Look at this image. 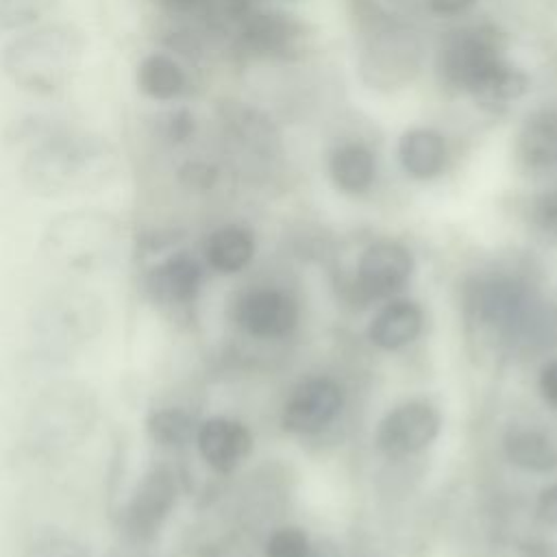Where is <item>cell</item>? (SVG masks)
<instances>
[{
  "label": "cell",
  "instance_id": "7",
  "mask_svg": "<svg viewBox=\"0 0 557 557\" xmlns=\"http://www.w3.org/2000/svg\"><path fill=\"white\" fill-rule=\"evenodd\" d=\"M440 431L437 413L424 403L396 407L376 431V446L389 457H405L422 450Z\"/></svg>",
  "mask_w": 557,
  "mask_h": 557
},
{
  "label": "cell",
  "instance_id": "19",
  "mask_svg": "<svg viewBox=\"0 0 557 557\" xmlns=\"http://www.w3.org/2000/svg\"><path fill=\"white\" fill-rule=\"evenodd\" d=\"M255 255V239L242 226H222L205 244V257L215 272L233 274L248 265Z\"/></svg>",
  "mask_w": 557,
  "mask_h": 557
},
{
  "label": "cell",
  "instance_id": "6",
  "mask_svg": "<svg viewBox=\"0 0 557 557\" xmlns=\"http://www.w3.org/2000/svg\"><path fill=\"white\" fill-rule=\"evenodd\" d=\"M176 476L168 466H152L122 509V531L133 542L152 540L176 503Z\"/></svg>",
  "mask_w": 557,
  "mask_h": 557
},
{
  "label": "cell",
  "instance_id": "14",
  "mask_svg": "<svg viewBox=\"0 0 557 557\" xmlns=\"http://www.w3.org/2000/svg\"><path fill=\"white\" fill-rule=\"evenodd\" d=\"M398 159L409 176L433 178L446 163L444 137L433 128H411L398 141Z\"/></svg>",
  "mask_w": 557,
  "mask_h": 557
},
{
  "label": "cell",
  "instance_id": "18",
  "mask_svg": "<svg viewBox=\"0 0 557 557\" xmlns=\"http://www.w3.org/2000/svg\"><path fill=\"white\" fill-rule=\"evenodd\" d=\"M298 24L283 13H252L244 20L242 39L244 44L263 54L283 52L298 37Z\"/></svg>",
  "mask_w": 557,
  "mask_h": 557
},
{
  "label": "cell",
  "instance_id": "26",
  "mask_svg": "<svg viewBox=\"0 0 557 557\" xmlns=\"http://www.w3.org/2000/svg\"><path fill=\"white\" fill-rule=\"evenodd\" d=\"M531 218L542 233L557 237V189L535 198L531 207Z\"/></svg>",
  "mask_w": 557,
  "mask_h": 557
},
{
  "label": "cell",
  "instance_id": "24",
  "mask_svg": "<svg viewBox=\"0 0 557 557\" xmlns=\"http://www.w3.org/2000/svg\"><path fill=\"white\" fill-rule=\"evenodd\" d=\"M524 91H527V76L518 67L505 63L487 83V87L479 94V100L487 104H505L520 98Z\"/></svg>",
  "mask_w": 557,
  "mask_h": 557
},
{
  "label": "cell",
  "instance_id": "1",
  "mask_svg": "<svg viewBox=\"0 0 557 557\" xmlns=\"http://www.w3.org/2000/svg\"><path fill=\"white\" fill-rule=\"evenodd\" d=\"M115 168V148L102 135L63 124L26 150L20 174L33 194L57 198L100 187Z\"/></svg>",
  "mask_w": 557,
  "mask_h": 557
},
{
  "label": "cell",
  "instance_id": "27",
  "mask_svg": "<svg viewBox=\"0 0 557 557\" xmlns=\"http://www.w3.org/2000/svg\"><path fill=\"white\" fill-rule=\"evenodd\" d=\"M178 174L181 181L194 189H207L218 178V170L207 161H187Z\"/></svg>",
  "mask_w": 557,
  "mask_h": 557
},
{
  "label": "cell",
  "instance_id": "4",
  "mask_svg": "<svg viewBox=\"0 0 557 557\" xmlns=\"http://www.w3.org/2000/svg\"><path fill=\"white\" fill-rule=\"evenodd\" d=\"M505 63L498 37L483 28L461 30L440 52L444 81L472 96H479Z\"/></svg>",
  "mask_w": 557,
  "mask_h": 557
},
{
  "label": "cell",
  "instance_id": "28",
  "mask_svg": "<svg viewBox=\"0 0 557 557\" xmlns=\"http://www.w3.org/2000/svg\"><path fill=\"white\" fill-rule=\"evenodd\" d=\"M194 115L187 109H176L165 115V137L172 144H183L194 135Z\"/></svg>",
  "mask_w": 557,
  "mask_h": 557
},
{
  "label": "cell",
  "instance_id": "12",
  "mask_svg": "<svg viewBox=\"0 0 557 557\" xmlns=\"http://www.w3.org/2000/svg\"><path fill=\"white\" fill-rule=\"evenodd\" d=\"M196 444L213 470L231 472L250 453L252 437L237 420L209 418L196 426Z\"/></svg>",
  "mask_w": 557,
  "mask_h": 557
},
{
  "label": "cell",
  "instance_id": "5",
  "mask_svg": "<svg viewBox=\"0 0 557 557\" xmlns=\"http://www.w3.org/2000/svg\"><path fill=\"white\" fill-rule=\"evenodd\" d=\"M115 239L117 224L109 215L76 211L50 224L46 246L57 261L70 268H89L115 246Z\"/></svg>",
  "mask_w": 557,
  "mask_h": 557
},
{
  "label": "cell",
  "instance_id": "16",
  "mask_svg": "<svg viewBox=\"0 0 557 557\" xmlns=\"http://www.w3.org/2000/svg\"><path fill=\"white\" fill-rule=\"evenodd\" d=\"M518 154L531 168L557 163V109H542L527 117L518 135Z\"/></svg>",
  "mask_w": 557,
  "mask_h": 557
},
{
  "label": "cell",
  "instance_id": "25",
  "mask_svg": "<svg viewBox=\"0 0 557 557\" xmlns=\"http://www.w3.org/2000/svg\"><path fill=\"white\" fill-rule=\"evenodd\" d=\"M309 553L307 535L294 527L274 531L265 544V557H309Z\"/></svg>",
  "mask_w": 557,
  "mask_h": 557
},
{
  "label": "cell",
  "instance_id": "20",
  "mask_svg": "<svg viewBox=\"0 0 557 557\" xmlns=\"http://www.w3.org/2000/svg\"><path fill=\"white\" fill-rule=\"evenodd\" d=\"M505 448L513 463L531 470H546L557 459L550 442L537 431H511L505 440Z\"/></svg>",
  "mask_w": 557,
  "mask_h": 557
},
{
  "label": "cell",
  "instance_id": "32",
  "mask_svg": "<svg viewBox=\"0 0 557 557\" xmlns=\"http://www.w3.org/2000/svg\"><path fill=\"white\" fill-rule=\"evenodd\" d=\"M163 9L172 11V13H187L191 9H196L198 4H202L205 0H157Z\"/></svg>",
  "mask_w": 557,
  "mask_h": 557
},
{
  "label": "cell",
  "instance_id": "2",
  "mask_svg": "<svg viewBox=\"0 0 557 557\" xmlns=\"http://www.w3.org/2000/svg\"><path fill=\"white\" fill-rule=\"evenodd\" d=\"M85 50V33L76 24L41 22L7 41L0 67L20 91L50 98L63 94L76 81Z\"/></svg>",
  "mask_w": 557,
  "mask_h": 557
},
{
  "label": "cell",
  "instance_id": "23",
  "mask_svg": "<svg viewBox=\"0 0 557 557\" xmlns=\"http://www.w3.org/2000/svg\"><path fill=\"white\" fill-rule=\"evenodd\" d=\"M22 557H94L76 537L61 531H41L26 544Z\"/></svg>",
  "mask_w": 557,
  "mask_h": 557
},
{
  "label": "cell",
  "instance_id": "29",
  "mask_svg": "<svg viewBox=\"0 0 557 557\" xmlns=\"http://www.w3.org/2000/svg\"><path fill=\"white\" fill-rule=\"evenodd\" d=\"M537 516L542 522L557 527V485H548L542 490L537 498Z\"/></svg>",
  "mask_w": 557,
  "mask_h": 557
},
{
  "label": "cell",
  "instance_id": "22",
  "mask_svg": "<svg viewBox=\"0 0 557 557\" xmlns=\"http://www.w3.org/2000/svg\"><path fill=\"white\" fill-rule=\"evenodd\" d=\"M148 433L163 446H181L196 433L194 420L183 409H161L148 418Z\"/></svg>",
  "mask_w": 557,
  "mask_h": 557
},
{
  "label": "cell",
  "instance_id": "13",
  "mask_svg": "<svg viewBox=\"0 0 557 557\" xmlns=\"http://www.w3.org/2000/svg\"><path fill=\"white\" fill-rule=\"evenodd\" d=\"M137 89L157 102H170L185 91L187 76L181 63L168 52H148L135 67Z\"/></svg>",
  "mask_w": 557,
  "mask_h": 557
},
{
  "label": "cell",
  "instance_id": "15",
  "mask_svg": "<svg viewBox=\"0 0 557 557\" xmlns=\"http://www.w3.org/2000/svg\"><path fill=\"white\" fill-rule=\"evenodd\" d=\"M420 326V309L409 300H394L374 315L370 324V339L385 350H394L416 339Z\"/></svg>",
  "mask_w": 557,
  "mask_h": 557
},
{
  "label": "cell",
  "instance_id": "30",
  "mask_svg": "<svg viewBox=\"0 0 557 557\" xmlns=\"http://www.w3.org/2000/svg\"><path fill=\"white\" fill-rule=\"evenodd\" d=\"M540 392L548 405L557 409V359L548 361L540 374Z\"/></svg>",
  "mask_w": 557,
  "mask_h": 557
},
{
  "label": "cell",
  "instance_id": "11",
  "mask_svg": "<svg viewBox=\"0 0 557 557\" xmlns=\"http://www.w3.org/2000/svg\"><path fill=\"white\" fill-rule=\"evenodd\" d=\"M202 285V265L189 252H174L159 261L146 276V287L157 302L187 305Z\"/></svg>",
  "mask_w": 557,
  "mask_h": 557
},
{
  "label": "cell",
  "instance_id": "10",
  "mask_svg": "<svg viewBox=\"0 0 557 557\" xmlns=\"http://www.w3.org/2000/svg\"><path fill=\"white\" fill-rule=\"evenodd\" d=\"M296 320L298 309L294 300L278 289L250 292L237 305V322L257 337L287 335Z\"/></svg>",
  "mask_w": 557,
  "mask_h": 557
},
{
  "label": "cell",
  "instance_id": "21",
  "mask_svg": "<svg viewBox=\"0 0 557 557\" xmlns=\"http://www.w3.org/2000/svg\"><path fill=\"white\" fill-rule=\"evenodd\" d=\"M59 0H0V33H20L41 24Z\"/></svg>",
  "mask_w": 557,
  "mask_h": 557
},
{
  "label": "cell",
  "instance_id": "17",
  "mask_svg": "<svg viewBox=\"0 0 557 557\" xmlns=\"http://www.w3.org/2000/svg\"><path fill=\"white\" fill-rule=\"evenodd\" d=\"M329 172L333 183L348 194L366 191L376 174V161L363 144H342L329 159Z\"/></svg>",
  "mask_w": 557,
  "mask_h": 557
},
{
  "label": "cell",
  "instance_id": "8",
  "mask_svg": "<svg viewBox=\"0 0 557 557\" xmlns=\"http://www.w3.org/2000/svg\"><path fill=\"white\" fill-rule=\"evenodd\" d=\"M342 409V392L331 379H309L298 385L283 409V426L292 433H315Z\"/></svg>",
  "mask_w": 557,
  "mask_h": 557
},
{
  "label": "cell",
  "instance_id": "3",
  "mask_svg": "<svg viewBox=\"0 0 557 557\" xmlns=\"http://www.w3.org/2000/svg\"><path fill=\"white\" fill-rule=\"evenodd\" d=\"M96 416L94 398L85 387L63 383L50 387L33 409V446L46 450L78 444L91 429Z\"/></svg>",
  "mask_w": 557,
  "mask_h": 557
},
{
  "label": "cell",
  "instance_id": "9",
  "mask_svg": "<svg viewBox=\"0 0 557 557\" xmlns=\"http://www.w3.org/2000/svg\"><path fill=\"white\" fill-rule=\"evenodd\" d=\"M413 261L405 246L396 242L372 244L359 261V289L368 298H387L411 276Z\"/></svg>",
  "mask_w": 557,
  "mask_h": 557
},
{
  "label": "cell",
  "instance_id": "31",
  "mask_svg": "<svg viewBox=\"0 0 557 557\" xmlns=\"http://www.w3.org/2000/svg\"><path fill=\"white\" fill-rule=\"evenodd\" d=\"M476 0H429L431 9L444 15H453V13H461L468 7H472Z\"/></svg>",
  "mask_w": 557,
  "mask_h": 557
}]
</instances>
